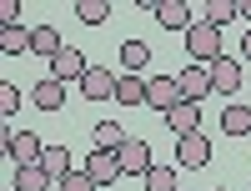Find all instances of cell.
I'll use <instances>...</instances> for the list:
<instances>
[{
    "label": "cell",
    "mask_w": 251,
    "mask_h": 191,
    "mask_svg": "<svg viewBox=\"0 0 251 191\" xmlns=\"http://www.w3.org/2000/svg\"><path fill=\"white\" fill-rule=\"evenodd\" d=\"M40 166L50 171V181H60V176H71L75 166H71V151L66 146H46V156H40Z\"/></svg>",
    "instance_id": "obj_17"
},
{
    "label": "cell",
    "mask_w": 251,
    "mask_h": 191,
    "mask_svg": "<svg viewBox=\"0 0 251 191\" xmlns=\"http://www.w3.org/2000/svg\"><path fill=\"white\" fill-rule=\"evenodd\" d=\"M75 15H80V26H106L111 5H106V0H80V5H75Z\"/></svg>",
    "instance_id": "obj_24"
},
{
    "label": "cell",
    "mask_w": 251,
    "mask_h": 191,
    "mask_svg": "<svg viewBox=\"0 0 251 191\" xmlns=\"http://www.w3.org/2000/svg\"><path fill=\"white\" fill-rule=\"evenodd\" d=\"M206 161H211V141H206L201 131H196V136H176V166H186V171H201Z\"/></svg>",
    "instance_id": "obj_2"
},
{
    "label": "cell",
    "mask_w": 251,
    "mask_h": 191,
    "mask_svg": "<svg viewBox=\"0 0 251 191\" xmlns=\"http://www.w3.org/2000/svg\"><path fill=\"white\" fill-rule=\"evenodd\" d=\"M156 26L186 35V30L196 26V15H191V5H186V0H161V5H156Z\"/></svg>",
    "instance_id": "obj_8"
},
{
    "label": "cell",
    "mask_w": 251,
    "mask_h": 191,
    "mask_svg": "<svg viewBox=\"0 0 251 191\" xmlns=\"http://www.w3.org/2000/svg\"><path fill=\"white\" fill-rule=\"evenodd\" d=\"M211 191H226V186H211Z\"/></svg>",
    "instance_id": "obj_30"
},
{
    "label": "cell",
    "mask_w": 251,
    "mask_h": 191,
    "mask_svg": "<svg viewBox=\"0 0 251 191\" xmlns=\"http://www.w3.org/2000/svg\"><path fill=\"white\" fill-rule=\"evenodd\" d=\"M86 171L96 176V186H111V181H121V176H126L116 151H91V156H86Z\"/></svg>",
    "instance_id": "obj_9"
},
{
    "label": "cell",
    "mask_w": 251,
    "mask_h": 191,
    "mask_svg": "<svg viewBox=\"0 0 251 191\" xmlns=\"http://www.w3.org/2000/svg\"><path fill=\"white\" fill-rule=\"evenodd\" d=\"M30 51H35V55H46V60H55L60 51H66V40H60L55 26H35V30H30Z\"/></svg>",
    "instance_id": "obj_15"
},
{
    "label": "cell",
    "mask_w": 251,
    "mask_h": 191,
    "mask_svg": "<svg viewBox=\"0 0 251 191\" xmlns=\"http://www.w3.org/2000/svg\"><path fill=\"white\" fill-rule=\"evenodd\" d=\"M121 171H131V176H146L151 171V146H146L141 136H126V146H121Z\"/></svg>",
    "instance_id": "obj_7"
},
{
    "label": "cell",
    "mask_w": 251,
    "mask_h": 191,
    "mask_svg": "<svg viewBox=\"0 0 251 191\" xmlns=\"http://www.w3.org/2000/svg\"><path fill=\"white\" fill-rule=\"evenodd\" d=\"M236 15H241L236 0H206V10H201V20H206V26H216V30H226Z\"/></svg>",
    "instance_id": "obj_16"
},
{
    "label": "cell",
    "mask_w": 251,
    "mask_h": 191,
    "mask_svg": "<svg viewBox=\"0 0 251 191\" xmlns=\"http://www.w3.org/2000/svg\"><path fill=\"white\" fill-rule=\"evenodd\" d=\"M60 191H96V176L86 171V166H75L71 176H60Z\"/></svg>",
    "instance_id": "obj_25"
},
{
    "label": "cell",
    "mask_w": 251,
    "mask_h": 191,
    "mask_svg": "<svg viewBox=\"0 0 251 191\" xmlns=\"http://www.w3.org/2000/svg\"><path fill=\"white\" fill-rule=\"evenodd\" d=\"M86 71H91V66H86V55H80L75 46H66V51L50 60V76L60 81V86H71V81H86Z\"/></svg>",
    "instance_id": "obj_5"
},
{
    "label": "cell",
    "mask_w": 251,
    "mask_h": 191,
    "mask_svg": "<svg viewBox=\"0 0 251 191\" xmlns=\"http://www.w3.org/2000/svg\"><path fill=\"white\" fill-rule=\"evenodd\" d=\"M241 55H246V60H251V30H246V40H241Z\"/></svg>",
    "instance_id": "obj_29"
},
{
    "label": "cell",
    "mask_w": 251,
    "mask_h": 191,
    "mask_svg": "<svg viewBox=\"0 0 251 191\" xmlns=\"http://www.w3.org/2000/svg\"><path fill=\"white\" fill-rule=\"evenodd\" d=\"M46 186H50L46 166H15V191H46Z\"/></svg>",
    "instance_id": "obj_19"
},
{
    "label": "cell",
    "mask_w": 251,
    "mask_h": 191,
    "mask_svg": "<svg viewBox=\"0 0 251 191\" xmlns=\"http://www.w3.org/2000/svg\"><path fill=\"white\" fill-rule=\"evenodd\" d=\"M236 5H241V20H251V0H236Z\"/></svg>",
    "instance_id": "obj_28"
},
{
    "label": "cell",
    "mask_w": 251,
    "mask_h": 191,
    "mask_svg": "<svg viewBox=\"0 0 251 191\" xmlns=\"http://www.w3.org/2000/svg\"><path fill=\"white\" fill-rule=\"evenodd\" d=\"M121 60H126V71H146V60H151V46H146V40H126L121 46Z\"/></svg>",
    "instance_id": "obj_20"
},
{
    "label": "cell",
    "mask_w": 251,
    "mask_h": 191,
    "mask_svg": "<svg viewBox=\"0 0 251 191\" xmlns=\"http://www.w3.org/2000/svg\"><path fill=\"white\" fill-rule=\"evenodd\" d=\"M5 151H10V161H15V166H40L46 146H40V136H35V131H10Z\"/></svg>",
    "instance_id": "obj_3"
},
{
    "label": "cell",
    "mask_w": 251,
    "mask_h": 191,
    "mask_svg": "<svg viewBox=\"0 0 251 191\" xmlns=\"http://www.w3.org/2000/svg\"><path fill=\"white\" fill-rule=\"evenodd\" d=\"M0 26H20V5H15V0H0Z\"/></svg>",
    "instance_id": "obj_27"
},
{
    "label": "cell",
    "mask_w": 251,
    "mask_h": 191,
    "mask_svg": "<svg viewBox=\"0 0 251 191\" xmlns=\"http://www.w3.org/2000/svg\"><path fill=\"white\" fill-rule=\"evenodd\" d=\"M146 106H156V111H176L181 106V81L176 76H151V96H146Z\"/></svg>",
    "instance_id": "obj_6"
},
{
    "label": "cell",
    "mask_w": 251,
    "mask_h": 191,
    "mask_svg": "<svg viewBox=\"0 0 251 191\" xmlns=\"http://www.w3.org/2000/svg\"><path fill=\"white\" fill-rule=\"evenodd\" d=\"M121 146H126V131L116 121H100L96 126V151H121Z\"/></svg>",
    "instance_id": "obj_21"
},
{
    "label": "cell",
    "mask_w": 251,
    "mask_h": 191,
    "mask_svg": "<svg viewBox=\"0 0 251 191\" xmlns=\"http://www.w3.org/2000/svg\"><path fill=\"white\" fill-rule=\"evenodd\" d=\"M80 91H86V101H116V76L106 66H91L86 81H80Z\"/></svg>",
    "instance_id": "obj_10"
},
{
    "label": "cell",
    "mask_w": 251,
    "mask_h": 191,
    "mask_svg": "<svg viewBox=\"0 0 251 191\" xmlns=\"http://www.w3.org/2000/svg\"><path fill=\"white\" fill-rule=\"evenodd\" d=\"M221 131L226 136H246L251 131V106H226L221 111Z\"/></svg>",
    "instance_id": "obj_18"
},
{
    "label": "cell",
    "mask_w": 251,
    "mask_h": 191,
    "mask_svg": "<svg viewBox=\"0 0 251 191\" xmlns=\"http://www.w3.org/2000/svg\"><path fill=\"white\" fill-rule=\"evenodd\" d=\"M211 86H216L221 96H231V91L241 86V60H236V55H221L216 66H211Z\"/></svg>",
    "instance_id": "obj_14"
},
{
    "label": "cell",
    "mask_w": 251,
    "mask_h": 191,
    "mask_svg": "<svg viewBox=\"0 0 251 191\" xmlns=\"http://www.w3.org/2000/svg\"><path fill=\"white\" fill-rule=\"evenodd\" d=\"M146 96H151V81H146V76L126 71V76L116 81V101H121V106H146Z\"/></svg>",
    "instance_id": "obj_11"
},
{
    "label": "cell",
    "mask_w": 251,
    "mask_h": 191,
    "mask_svg": "<svg viewBox=\"0 0 251 191\" xmlns=\"http://www.w3.org/2000/svg\"><path fill=\"white\" fill-rule=\"evenodd\" d=\"M186 51L196 55V66H216L221 60V30L206 26V20H196V26L186 30Z\"/></svg>",
    "instance_id": "obj_1"
},
{
    "label": "cell",
    "mask_w": 251,
    "mask_h": 191,
    "mask_svg": "<svg viewBox=\"0 0 251 191\" xmlns=\"http://www.w3.org/2000/svg\"><path fill=\"white\" fill-rule=\"evenodd\" d=\"M30 101H35V111H60V106H66V86H60L55 76H46V81H35Z\"/></svg>",
    "instance_id": "obj_13"
},
{
    "label": "cell",
    "mask_w": 251,
    "mask_h": 191,
    "mask_svg": "<svg viewBox=\"0 0 251 191\" xmlns=\"http://www.w3.org/2000/svg\"><path fill=\"white\" fill-rule=\"evenodd\" d=\"M0 51H5V55H20V51H30V30H25V26H10V30H0Z\"/></svg>",
    "instance_id": "obj_22"
},
{
    "label": "cell",
    "mask_w": 251,
    "mask_h": 191,
    "mask_svg": "<svg viewBox=\"0 0 251 191\" xmlns=\"http://www.w3.org/2000/svg\"><path fill=\"white\" fill-rule=\"evenodd\" d=\"M211 91H216V86H211V66H186V71H181V101L201 106Z\"/></svg>",
    "instance_id": "obj_4"
},
{
    "label": "cell",
    "mask_w": 251,
    "mask_h": 191,
    "mask_svg": "<svg viewBox=\"0 0 251 191\" xmlns=\"http://www.w3.org/2000/svg\"><path fill=\"white\" fill-rule=\"evenodd\" d=\"M0 111H5V116H15V111H20V91L10 86V81H0Z\"/></svg>",
    "instance_id": "obj_26"
},
{
    "label": "cell",
    "mask_w": 251,
    "mask_h": 191,
    "mask_svg": "<svg viewBox=\"0 0 251 191\" xmlns=\"http://www.w3.org/2000/svg\"><path fill=\"white\" fill-rule=\"evenodd\" d=\"M166 126H171L176 136H196V131H201V106H191V101H181L176 111H166Z\"/></svg>",
    "instance_id": "obj_12"
},
{
    "label": "cell",
    "mask_w": 251,
    "mask_h": 191,
    "mask_svg": "<svg viewBox=\"0 0 251 191\" xmlns=\"http://www.w3.org/2000/svg\"><path fill=\"white\" fill-rule=\"evenodd\" d=\"M146 191H181L176 186V166H151L146 171Z\"/></svg>",
    "instance_id": "obj_23"
}]
</instances>
